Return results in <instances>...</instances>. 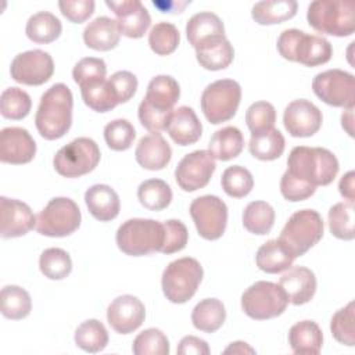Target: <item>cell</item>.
Here are the masks:
<instances>
[{"instance_id":"49","label":"cell","mask_w":355,"mask_h":355,"mask_svg":"<svg viewBox=\"0 0 355 355\" xmlns=\"http://www.w3.org/2000/svg\"><path fill=\"white\" fill-rule=\"evenodd\" d=\"M105 75L107 65L104 60L96 57H85L79 60L72 69V78L79 85V87L103 82L105 80Z\"/></svg>"},{"instance_id":"28","label":"cell","mask_w":355,"mask_h":355,"mask_svg":"<svg viewBox=\"0 0 355 355\" xmlns=\"http://www.w3.org/2000/svg\"><path fill=\"white\" fill-rule=\"evenodd\" d=\"M291 351L298 355H316L323 345V334L313 320H301L291 326L288 331Z\"/></svg>"},{"instance_id":"23","label":"cell","mask_w":355,"mask_h":355,"mask_svg":"<svg viewBox=\"0 0 355 355\" xmlns=\"http://www.w3.org/2000/svg\"><path fill=\"white\" fill-rule=\"evenodd\" d=\"M137 164L148 171L165 168L172 158V148L161 133L154 132L143 136L135 150Z\"/></svg>"},{"instance_id":"6","label":"cell","mask_w":355,"mask_h":355,"mask_svg":"<svg viewBox=\"0 0 355 355\" xmlns=\"http://www.w3.org/2000/svg\"><path fill=\"white\" fill-rule=\"evenodd\" d=\"M354 8V1L315 0L308 6L306 19L319 33L345 37L355 31Z\"/></svg>"},{"instance_id":"50","label":"cell","mask_w":355,"mask_h":355,"mask_svg":"<svg viewBox=\"0 0 355 355\" xmlns=\"http://www.w3.org/2000/svg\"><path fill=\"white\" fill-rule=\"evenodd\" d=\"M245 122L251 133L272 129L276 122V110L268 101H255L247 108Z\"/></svg>"},{"instance_id":"24","label":"cell","mask_w":355,"mask_h":355,"mask_svg":"<svg viewBox=\"0 0 355 355\" xmlns=\"http://www.w3.org/2000/svg\"><path fill=\"white\" fill-rule=\"evenodd\" d=\"M186 36L189 43L194 49H198L209 42L226 37L225 25L216 14L201 11L189 18L186 24Z\"/></svg>"},{"instance_id":"47","label":"cell","mask_w":355,"mask_h":355,"mask_svg":"<svg viewBox=\"0 0 355 355\" xmlns=\"http://www.w3.org/2000/svg\"><path fill=\"white\" fill-rule=\"evenodd\" d=\"M80 94L85 104L96 112H108L118 105V101L107 79L90 86L80 87Z\"/></svg>"},{"instance_id":"12","label":"cell","mask_w":355,"mask_h":355,"mask_svg":"<svg viewBox=\"0 0 355 355\" xmlns=\"http://www.w3.org/2000/svg\"><path fill=\"white\" fill-rule=\"evenodd\" d=\"M240 100V85L233 79H219L204 89L201 94V110L211 123L218 125L234 116Z\"/></svg>"},{"instance_id":"42","label":"cell","mask_w":355,"mask_h":355,"mask_svg":"<svg viewBox=\"0 0 355 355\" xmlns=\"http://www.w3.org/2000/svg\"><path fill=\"white\" fill-rule=\"evenodd\" d=\"M32 108L31 96L19 87H7L0 96V112L7 119L19 121L25 118Z\"/></svg>"},{"instance_id":"55","label":"cell","mask_w":355,"mask_h":355,"mask_svg":"<svg viewBox=\"0 0 355 355\" xmlns=\"http://www.w3.org/2000/svg\"><path fill=\"white\" fill-rule=\"evenodd\" d=\"M179 355H208L211 352L205 340L196 336H186L178 345Z\"/></svg>"},{"instance_id":"22","label":"cell","mask_w":355,"mask_h":355,"mask_svg":"<svg viewBox=\"0 0 355 355\" xmlns=\"http://www.w3.org/2000/svg\"><path fill=\"white\" fill-rule=\"evenodd\" d=\"M279 284L286 291L291 304L304 305L315 295L316 276L309 268L291 266L282 275Z\"/></svg>"},{"instance_id":"18","label":"cell","mask_w":355,"mask_h":355,"mask_svg":"<svg viewBox=\"0 0 355 355\" xmlns=\"http://www.w3.org/2000/svg\"><path fill=\"white\" fill-rule=\"evenodd\" d=\"M36 227V216L31 207L19 200L0 197V236L21 237Z\"/></svg>"},{"instance_id":"52","label":"cell","mask_w":355,"mask_h":355,"mask_svg":"<svg viewBox=\"0 0 355 355\" xmlns=\"http://www.w3.org/2000/svg\"><path fill=\"white\" fill-rule=\"evenodd\" d=\"M107 80L118 104L129 101L135 96L139 85L136 75L130 71H116Z\"/></svg>"},{"instance_id":"40","label":"cell","mask_w":355,"mask_h":355,"mask_svg":"<svg viewBox=\"0 0 355 355\" xmlns=\"http://www.w3.org/2000/svg\"><path fill=\"white\" fill-rule=\"evenodd\" d=\"M39 268L47 279L61 280L71 273L72 261L65 250L51 247L40 254Z\"/></svg>"},{"instance_id":"33","label":"cell","mask_w":355,"mask_h":355,"mask_svg":"<svg viewBox=\"0 0 355 355\" xmlns=\"http://www.w3.org/2000/svg\"><path fill=\"white\" fill-rule=\"evenodd\" d=\"M284 147V136L275 128L258 133H251V139L248 141V150L251 155L261 161L277 159L283 154Z\"/></svg>"},{"instance_id":"35","label":"cell","mask_w":355,"mask_h":355,"mask_svg":"<svg viewBox=\"0 0 355 355\" xmlns=\"http://www.w3.org/2000/svg\"><path fill=\"white\" fill-rule=\"evenodd\" d=\"M61 32H62L61 21L49 11H39L31 15L25 26L26 36L32 42L42 43V44L54 42L55 39L60 37Z\"/></svg>"},{"instance_id":"38","label":"cell","mask_w":355,"mask_h":355,"mask_svg":"<svg viewBox=\"0 0 355 355\" xmlns=\"http://www.w3.org/2000/svg\"><path fill=\"white\" fill-rule=\"evenodd\" d=\"M75 344L90 354L103 351L108 344V331L105 326L97 319H87L82 322L75 330Z\"/></svg>"},{"instance_id":"30","label":"cell","mask_w":355,"mask_h":355,"mask_svg":"<svg viewBox=\"0 0 355 355\" xmlns=\"http://www.w3.org/2000/svg\"><path fill=\"white\" fill-rule=\"evenodd\" d=\"M226 319V309L218 298L201 300L191 312L193 326L204 333H215L222 327Z\"/></svg>"},{"instance_id":"9","label":"cell","mask_w":355,"mask_h":355,"mask_svg":"<svg viewBox=\"0 0 355 355\" xmlns=\"http://www.w3.org/2000/svg\"><path fill=\"white\" fill-rule=\"evenodd\" d=\"M288 302V297L280 284L266 280L255 282L241 295V309L248 318L255 320L280 316Z\"/></svg>"},{"instance_id":"15","label":"cell","mask_w":355,"mask_h":355,"mask_svg":"<svg viewBox=\"0 0 355 355\" xmlns=\"http://www.w3.org/2000/svg\"><path fill=\"white\" fill-rule=\"evenodd\" d=\"M11 78L22 85L40 86L54 73V61L47 51L35 49L19 53L10 67Z\"/></svg>"},{"instance_id":"25","label":"cell","mask_w":355,"mask_h":355,"mask_svg":"<svg viewBox=\"0 0 355 355\" xmlns=\"http://www.w3.org/2000/svg\"><path fill=\"white\" fill-rule=\"evenodd\" d=\"M85 202L92 214L100 222L115 219L121 209L118 193L108 184H93L85 193Z\"/></svg>"},{"instance_id":"11","label":"cell","mask_w":355,"mask_h":355,"mask_svg":"<svg viewBox=\"0 0 355 355\" xmlns=\"http://www.w3.org/2000/svg\"><path fill=\"white\" fill-rule=\"evenodd\" d=\"M80 209L68 197H54L36 216V230L47 237H65L80 226Z\"/></svg>"},{"instance_id":"48","label":"cell","mask_w":355,"mask_h":355,"mask_svg":"<svg viewBox=\"0 0 355 355\" xmlns=\"http://www.w3.org/2000/svg\"><path fill=\"white\" fill-rule=\"evenodd\" d=\"M136 130L128 119H114L104 126V140L114 151H125L132 147Z\"/></svg>"},{"instance_id":"20","label":"cell","mask_w":355,"mask_h":355,"mask_svg":"<svg viewBox=\"0 0 355 355\" xmlns=\"http://www.w3.org/2000/svg\"><path fill=\"white\" fill-rule=\"evenodd\" d=\"M105 4L116 15L121 35L139 39L144 36L151 25L150 12L139 0H105Z\"/></svg>"},{"instance_id":"3","label":"cell","mask_w":355,"mask_h":355,"mask_svg":"<svg viewBox=\"0 0 355 355\" xmlns=\"http://www.w3.org/2000/svg\"><path fill=\"white\" fill-rule=\"evenodd\" d=\"M340 165L337 157L323 147L297 146L287 158V173L311 186H327L337 173Z\"/></svg>"},{"instance_id":"36","label":"cell","mask_w":355,"mask_h":355,"mask_svg":"<svg viewBox=\"0 0 355 355\" xmlns=\"http://www.w3.org/2000/svg\"><path fill=\"white\" fill-rule=\"evenodd\" d=\"M1 315L11 320L26 318L32 309V300L29 293L15 284L4 286L0 293Z\"/></svg>"},{"instance_id":"32","label":"cell","mask_w":355,"mask_h":355,"mask_svg":"<svg viewBox=\"0 0 355 355\" xmlns=\"http://www.w3.org/2000/svg\"><path fill=\"white\" fill-rule=\"evenodd\" d=\"M196 58L202 68L208 71H219L232 64L234 49L226 37H222L196 49Z\"/></svg>"},{"instance_id":"26","label":"cell","mask_w":355,"mask_h":355,"mask_svg":"<svg viewBox=\"0 0 355 355\" xmlns=\"http://www.w3.org/2000/svg\"><path fill=\"white\" fill-rule=\"evenodd\" d=\"M166 130L176 144L190 146L201 137L202 125L191 107L182 105L173 110Z\"/></svg>"},{"instance_id":"2","label":"cell","mask_w":355,"mask_h":355,"mask_svg":"<svg viewBox=\"0 0 355 355\" xmlns=\"http://www.w3.org/2000/svg\"><path fill=\"white\" fill-rule=\"evenodd\" d=\"M73 97L64 83H54L40 97L35 115L37 132L46 140L62 137L72 125Z\"/></svg>"},{"instance_id":"7","label":"cell","mask_w":355,"mask_h":355,"mask_svg":"<svg viewBox=\"0 0 355 355\" xmlns=\"http://www.w3.org/2000/svg\"><path fill=\"white\" fill-rule=\"evenodd\" d=\"M323 229V219L318 211L301 209L288 218L277 240L295 259L320 241Z\"/></svg>"},{"instance_id":"37","label":"cell","mask_w":355,"mask_h":355,"mask_svg":"<svg viewBox=\"0 0 355 355\" xmlns=\"http://www.w3.org/2000/svg\"><path fill=\"white\" fill-rule=\"evenodd\" d=\"M275 209L266 201H251L243 211L244 227L258 236L268 234L275 223Z\"/></svg>"},{"instance_id":"13","label":"cell","mask_w":355,"mask_h":355,"mask_svg":"<svg viewBox=\"0 0 355 355\" xmlns=\"http://www.w3.org/2000/svg\"><path fill=\"white\" fill-rule=\"evenodd\" d=\"M313 93L326 104L333 107L354 108L355 79L354 75L343 69H327L319 72L312 80Z\"/></svg>"},{"instance_id":"16","label":"cell","mask_w":355,"mask_h":355,"mask_svg":"<svg viewBox=\"0 0 355 355\" xmlns=\"http://www.w3.org/2000/svg\"><path fill=\"white\" fill-rule=\"evenodd\" d=\"M215 169V159L208 150H196L179 161L175 169V179L182 190L190 193L205 187Z\"/></svg>"},{"instance_id":"27","label":"cell","mask_w":355,"mask_h":355,"mask_svg":"<svg viewBox=\"0 0 355 355\" xmlns=\"http://www.w3.org/2000/svg\"><path fill=\"white\" fill-rule=\"evenodd\" d=\"M121 32L116 19L110 17H97L90 21L83 31L85 44L97 51H108L116 47Z\"/></svg>"},{"instance_id":"59","label":"cell","mask_w":355,"mask_h":355,"mask_svg":"<svg viewBox=\"0 0 355 355\" xmlns=\"http://www.w3.org/2000/svg\"><path fill=\"white\" fill-rule=\"evenodd\" d=\"M354 108H347L341 115V125L345 132L352 137L354 136Z\"/></svg>"},{"instance_id":"54","label":"cell","mask_w":355,"mask_h":355,"mask_svg":"<svg viewBox=\"0 0 355 355\" xmlns=\"http://www.w3.org/2000/svg\"><path fill=\"white\" fill-rule=\"evenodd\" d=\"M315 190H316L315 186L300 182L293 176H290L287 172H284L282 176L280 191H282V196L288 201H293V202L304 201L309 198L315 193Z\"/></svg>"},{"instance_id":"4","label":"cell","mask_w":355,"mask_h":355,"mask_svg":"<svg viewBox=\"0 0 355 355\" xmlns=\"http://www.w3.org/2000/svg\"><path fill=\"white\" fill-rule=\"evenodd\" d=\"M279 54L293 62L306 67H318L330 61L333 47L330 42L318 35L291 28L280 33L277 39Z\"/></svg>"},{"instance_id":"41","label":"cell","mask_w":355,"mask_h":355,"mask_svg":"<svg viewBox=\"0 0 355 355\" xmlns=\"http://www.w3.org/2000/svg\"><path fill=\"white\" fill-rule=\"evenodd\" d=\"M329 229L340 240H354V202H337L329 209Z\"/></svg>"},{"instance_id":"5","label":"cell","mask_w":355,"mask_h":355,"mask_svg":"<svg viewBox=\"0 0 355 355\" xmlns=\"http://www.w3.org/2000/svg\"><path fill=\"white\" fill-rule=\"evenodd\" d=\"M115 240L118 248L130 257L159 252L164 243V225L154 219H128L118 227Z\"/></svg>"},{"instance_id":"51","label":"cell","mask_w":355,"mask_h":355,"mask_svg":"<svg viewBox=\"0 0 355 355\" xmlns=\"http://www.w3.org/2000/svg\"><path fill=\"white\" fill-rule=\"evenodd\" d=\"M162 225H164V243L159 252L168 255V254L182 251L189 241V232L186 225L179 219H168Z\"/></svg>"},{"instance_id":"43","label":"cell","mask_w":355,"mask_h":355,"mask_svg":"<svg viewBox=\"0 0 355 355\" xmlns=\"http://www.w3.org/2000/svg\"><path fill=\"white\" fill-rule=\"evenodd\" d=\"M220 184L229 197L243 198L251 193L254 187V178L247 168L241 165H233L223 171Z\"/></svg>"},{"instance_id":"29","label":"cell","mask_w":355,"mask_h":355,"mask_svg":"<svg viewBox=\"0 0 355 355\" xmlns=\"http://www.w3.org/2000/svg\"><path fill=\"white\" fill-rule=\"evenodd\" d=\"M244 148V136L236 126H225L216 130L209 143L208 153L214 159L229 161L240 155Z\"/></svg>"},{"instance_id":"14","label":"cell","mask_w":355,"mask_h":355,"mask_svg":"<svg viewBox=\"0 0 355 355\" xmlns=\"http://www.w3.org/2000/svg\"><path fill=\"white\" fill-rule=\"evenodd\" d=\"M190 216L198 234L205 240H218L226 230L227 207L218 196L197 197L190 204Z\"/></svg>"},{"instance_id":"46","label":"cell","mask_w":355,"mask_h":355,"mask_svg":"<svg viewBox=\"0 0 355 355\" xmlns=\"http://www.w3.org/2000/svg\"><path fill=\"white\" fill-rule=\"evenodd\" d=\"M132 351L135 355H168L171 347L168 337L159 329L150 327L136 336Z\"/></svg>"},{"instance_id":"58","label":"cell","mask_w":355,"mask_h":355,"mask_svg":"<svg viewBox=\"0 0 355 355\" xmlns=\"http://www.w3.org/2000/svg\"><path fill=\"white\" fill-rule=\"evenodd\" d=\"M223 354H255V349L244 341H234L223 351Z\"/></svg>"},{"instance_id":"53","label":"cell","mask_w":355,"mask_h":355,"mask_svg":"<svg viewBox=\"0 0 355 355\" xmlns=\"http://www.w3.org/2000/svg\"><path fill=\"white\" fill-rule=\"evenodd\" d=\"M93 0H61L58 7L61 14L73 24L85 22L94 12Z\"/></svg>"},{"instance_id":"8","label":"cell","mask_w":355,"mask_h":355,"mask_svg":"<svg viewBox=\"0 0 355 355\" xmlns=\"http://www.w3.org/2000/svg\"><path fill=\"white\" fill-rule=\"evenodd\" d=\"M202 276V266L196 258L183 257L175 259L162 272L161 286L164 295L172 304H184L196 294Z\"/></svg>"},{"instance_id":"21","label":"cell","mask_w":355,"mask_h":355,"mask_svg":"<svg viewBox=\"0 0 355 355\" xmlns=\"http://www.w3.org/2000/svg\"><path fill=\"white\" fill-rule=\"evenodd\" d=\"M36 154V143L31 133L19 126H8L0 132V161L4 164H28Z\"/></svg>"},{"instance_id":"17","label":"cell","mask_w":355,"mask_h":355,"mask_svg":"<svg viewBox=\"0 0 355 355\" xmlns=\"http://www.w3.org/2000/svg\"><path fill=\"white\" fill-rule=\"evenodd\" d=\"M322 121V111L309 100L298 98L284 108L283 123L293 137L313 136L320 129Z\"/></svg>"},{"instance_id":"57","label":"cell","mask_w":355,"mask_h":355,"mask_svg":"<svg viewBox=\"0 0 355 355\" xmlns=\"http://www.w3.org/2000/svg\"><path fill=\"white\" fill-rule=\"evenodd\" d=\"M155 7L161 10V12H182L183 7L187 4V1L183 3H176V1H153Z\"/></svg>"},{"instance_id":"56","label":"cell","mask_w":355,"mask_h":355,"mask_svg":"<svg viewBox=\"0 0 355 355\" xmlns=\"http://www.w3.org/2000/svg\"><path fill=\"white\" fill-rule=\"evenodd\" d=\"M354 180H355V172L349 171L345 175H343V178L340 179V183H338L340 194L349 202H354V200H355V183H354Z\"/></svg>"},{"instance_id":"44","label":"cell","mask_w":355,"mask_h":355,"mask_svg":"<svg viewBox=\"0 0 355 355\" xmlns=\"http://www.w3.org/2000/svg\"><path fill=\"white\" fill-rule=\"evenodd\" d=\"M180 42V33L178 28L171 22L155 24L148 33V44L151 50L158 55H168L173 53Z\"/></svg>"},{"instance_id":"10","label":"cell","mask_w":355,"mask_h":355,"mask_svg":"<svg viewBox=\"0 0 355 355\" xmlns=\"http://www.w3.org/2000/svg\"><path fill=\"white\" fill-rule=\"evenodd\" d=\"M100 157V148L93 139L78 137L55 153L53 165L64 178H79L92 172L98 165Z\"/></svg>"},{"instance_id":"31","label":"cell","mask_w":355,"mask_h":355,"mask_svg":"<svg viewBox=\"0 0 355 355\" xmlns=\"http://www.w3.org/2000/svg\"><path fill=\"white\" fill-rule=\"evenodd\" d=\"M295 0H263L252 6L251 17L259 25L280 24L297 14Z\"/></svg>"},{"instance_id":"39","label":"cell","mask_w":355,"mask_h":355,"mask_svg":"<svg viewBox=\"0 0 355 355\" xmlns=\"http://www.w3.org/2000/svg\"><path fill=\"white\" fill-rule=\"evenodd\" d=\"M137 198L144 208L162 211L172 201V189L161 179H147L137 187Z\"/></svg>"},{"instance_id":"45","label":"cell","mask_w":355,"mask_h":355,"mask_svg":"<svg viewBox=\"0 0 355 355\" xmlns=\"http://www.w3.org/2000/svg\"><path fill=\"white\" fill-rule=\"evenodd\" d=\"M355 302H348L344 308L338 309L330 322V330L336 341L347 347L355 345Z\"/></svg>"},{"instance_id":"1","label":"cell","mask_w":355,"mask_h":355,"mask_svg":"<svg viewBox=\"0 0 355 355\" xmlns=\"http://www.w3.org/2000/svg\"><path fill=\"white\" fill-rule=\"evenodd\" d=\"M179 97L180 86L175 78L169 75L154 76L147 86L144 98L139 104L137 115L140 123L151 133L165 130Z\"/></svg>"},{"instance_id":"34","label":"cell","mask_w":355,"mask_h":355,"mask_svg":"<svg viewBox=\"0 0 355 355\" xmlns=\"http://www.w3.org/2000/svg\"><path fill=\"white\" fill-rule=\"evenodd\" d=\"M255 262L258 269L266 273H280L293 266L294 258L288 251L276 240H268L263 243L255 255Z\"/></svg>"},{"instance_id":"19","label":"cell","mask_w":355,"mask_h":355,"mask_svg":"<svg viewBox=\"0 0 355 355\" xmlns=\"http://www.w3.org/2000/svg\"><path fill=\"white\" fill-rule=\"evenodd\" d=\"M144 318V304L130 294L116 297L107 308V320L119 334H129L137 330L143 324Z\"/></svg>"}]
</instances>
